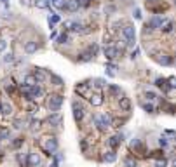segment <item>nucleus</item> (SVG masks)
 <instances>
[{"label":"nucleus","instance_id":"obj_1","mask_svg":"<svg viewBox=\"0 0 176 167\" xmlns=\"http://www.w3.org/2000/svg\"><path fill=\"white\" fill-rule=\"evenodd\" d=\"M120 33H122V39L126 40V44L131 47V45H134L136 42V30L133 24H124L122 30H120Z\"/></svg>","mask_w":176,"mask_h":167},{"label":"nucleus","instance_id":"obj_2","mask_svg":"<svg viewBox=\"0 0 176 167\" xmlns=\"http://www.w3.org/2000/svg\"><path fill=\"white\" fill-rule=\"evenodd\" d=\"M94 125H96V129H100V131H106V129L112 125V118H110L108 113L98 115V117H94Z\"/></svg>","mask_w":176,"mask_h":167},{"label":"nucleus","instance_id":"obj_3","mask_svg":"<svg viewBox=\"0 0 176 167\" xmlns=\"http://www.w3.org/2000/svg\"><path fill=\"white\" fill-rule=\"evenodd\" d=\"M61 105H63V96H58V94L51 96V98H49V101H47V106H49V110H51V111H54V113H58V111H59Z\"/></svg>","mask_w":176,"mask_h":167},{"label":"nucleus","instance_id":"obj_4","mask_svg":"<svg viewBox=\"0 0 176 167\" xmlns=\"http://www.w3.org/2000/svg\"><path fill=\"white\" fill-rule=\"evenodd\" d=\"M72 110H73V118H75V122H82L84 120V115H85V111H84V106L79 103V101H73L72 103Z\"/></svg>","mask_w":176,"mask_h":167},{"label":"nucleus","instance_id":"obj_5","mask_svg":"<svg viewBox=\"0 0 176 167\" xmlns=\"http://www.w3.org/2000/svg\"><path fill=\"white\" fill-rule=\"evenodd\" d=\"M44 150L47 151V155H52L54 151H58V138H47L44 141Z\"/></svg>","mask_w":176,"mask_h":167},{"label":"nucleus","instance_id":"obj_6","mask_svg":"<svg viewBox=\"0 0 176 167\" xmlns=\"http://www.w3.org/2000/svg\"><path fill=\"white\" fill-rule=\"evenodd\" d=\"M42 162V158L39 153H35V151H31V153H28V157H26V164H28V167H39Z\"/></svg>","mask_w":176,"mask_h":167},{"label":"nucleus","instance_id":"obj_7","mask_svg":"<svg viewBox=\"0 0 176 167\" xmlns=\"http://www.w3.org/2000/svg\"><path fill=\"white\" fill-rule=\"evenodd\" d=\"M65 26H66L68 31H73V33H82V31H85L84 26L79 23V21H66V23H65Z\"/></svg>","mask_w":176,"mask_h":167},{"label":"nucleus","instance_id":"obj_8","mask_svg":"<svg viewBox=\"0 0 176 167\" xmlns=\"http://www.w3.org/2000/svg\"><path fill=\"white\" fill-rule=\"evenodd\" d=\"M105 56L108 59H115L120 56V49L117 47V45H106L105 47Z\"/></svg>","mask_w":176,"mask_h":167},{"label":"nucleus","instance_id":"obj_9","mask_svg":"<svg viewBox=\"0 0 176 167\" xmlns=\"http://www.w3.org/2000/svg\"><path fill=\"white\" fill-rule=\"evenodd\" d=\"M155 58V61L160 65V66H169L171 63H173V59H171V56L169 54H164V52H160V54H157V56H154Z\"/></svg>","mask_w":176,"mask_h":167},{"label":"nucleus","instance_id":"obj_10","mask_svg":"<svg viewBox=\"0 0 176 167\" xmlns=\"http://www.w3.org/2000/svg\"><path fill=\"white\" fill-rule=\"evenodd\" d=\"M39 50V44L35 42V40H28L26 44H25V52L26 54H33V52H37Z\"/></svg>","mask_w":176,"mask_h":167},{"label":"nucleus","instance_id":"obj_11","mask_svg":"<svg viewBox=\"0 0 176 167\" xmlns=\"http://www.w3.org/2000/svg\"><path fill=\"white\" fill-rule=\"evenodd\" d=\"M0 113L4 115V117H9L10 113H12V105L10 103H0Z\"/></svg>","mask_w":176,"mask_h":167},{"label":"nucleus","instance_id":"obj_12","mask_svg":"<svg viewBox=\"0 0 176 167\" xmlns=\"http://www.w3.org/2000/svg\"><path fill=\"white\" fill-rule=\"evenodd\" d=\"M65 9L70 10V12H77V10L80 9V5H79V2H77V0H66Z\"/></svg>","mask_w":176,"mask_h":167},{"label":"nucleus","instance_id":"obj_13","mask_svg":"<svg viewBox=\"0 0 176 167\" xmlns=\"http://www.w3.org/2000/svg\"><path fill=\"white\" fill-rule=\"evenodd\" d=\"M120 141H122V134H117V136H112V138L108 139V146L110 148H114V151H115V148L120 145Z\"/></svg>","mask_w":176,"mask_h":167},{"label":"nucleus","instance_id":"obj_14","mask_svg":"<svg viewBox=\"0 0 176 167\" xmlns=\"http://www.w3.org/2000/svg\"><path fill=\"white\" fill-rule=\"evenodd\" d=\"M45 122H47L49 125H52V127H56V125L61 122V117H59L58 113H52V115H49V117L45 118Z\"/></svg>","mask_w":176,"mask_h":167},{"label":"nucleus","instance_id":"obj_15","mask_svg":"<svg viewBox=\"0 0 176 167\" xmlns=\"http://www.w3.org/2000/svg\"><path fill=\"white\" fill-rule=\"evenodd\" d=\"M162 23H164V18H160V16H154V18L150 19L148 28H160V26H162Z\"/></svg>","mask_w":176,"mask_h":167},{"label":"nucleus","instance_id":"obj_16","mask_svg":"<svg viewBox=\"0 0 176 167\" xmlns=\"http://www.w3.org/2000/svg\"><path fill=\"white\" fill-rule=\"evenodd\" d=\"M89 101H91L93 106H100V105L103 103V96H101V92H94L93 96L89 98Z\"/></svg>","mask_w":176,"mask_h":167},{"label":"nucleus","instance_id":"obj_17","mask_svg":"<svg viewBox=\"0 0 176 167\" xmlns=\"http://www.w3.org/2000/svg\"><path fill=\"white\" fill-rule=\"evenodd\" d=\"M28 91H30V96H31V99H37V98H40L42 96V91L40 89V85H33V87H28Z\"/></svg>","mask_w":176,"mask_h":167},{"label":"nucleus","instance_id":"obj_18","mask_svg":"<svg viewBox=\"0 0 176 167\" xmlns=\"http://www.w3.org/2000/svg\"><path fill=\"white\" fill-rule=\"evenodd\" d=\"M119 106H120V110H124V111H129L131 110V101L127 98H124V96H120V99H119Z\"/></svg>","mask_w":176,"mask_h":167},{"label":"nucleus","instance_id":"obj_19","mask_svg":"<svg viewBox=\"0 0 176 167\" xmlns=\"http://www.w3.org/2000/svg\"><path fill=\"white\" fill-rule=\"evenodd\" d=\"M115 160H117V153L112 151V150H110V151H106V153L103 155V162H106V164H114Z\"/></svg>","mask_w":176,"mask_h":167},{"label":"nucleus","instance_id":"obj_20","mask_svg":"<svg viewBox=\"0 0 176 167\" xmlns=\"http://www.w3.org/2000/svg\"><path fill=\"white\" fill-rule=\"evenodd\" d=\"M37 84H39V82H37V79H35L33 75H26L23 85H25V87H33V85H37Z\"/></svg>","mask_w":176,"mask_h":167},{"label":"nucleus","instance_id":"obj_21","mask_svg":"<svg viewBox=\"0 0 176 167\" xmlns=\"http://www.w3.org/2000/svg\"><path fill=\"white\" fill-rule=\"evenodd\" d=\"M173 26H175V24H173V21H164L160 28H162L164 33H171V31H173Z\"/></svg>","mask_w":176,"mask_h":167},{"label":"nucleus","instance_id":"obj_22","mask_svg":"<svg viewBox=\"0 0 176 167\" xmlns=\"http://www.w3.org/2000/svg\"><path fill=\"white\" fill-rule=\"evenodd\" d=\"M124 166L126 167H138V160H136V158H133V157H126Z\"/></svg>","mask_w":176,"mask_h":167},{"label":"nucleus","instance_id":"obj_23","mask_svg":"<svg viewBox=\"0 0 176 167\" xmlns=\"http://www.w3.org/2000/svg\"><path fill=\"white\" fill-rule=\"evenodd\" d=\"M35 7L37 9H47L49 7V0H35Z\"/></svg>","mask_w":176,"mask_h":167},{"label":"nucleus","instance_id":"obj_24","mask_svg":"<svg viewBox=\"0 0 176 167\" xmlns=\"http://www.w3.org/2000/svg\"><path fill=\"white\" fill-rule=\"evenodd\" d=\"M59 21H61V16H59V14H51V18H49V24H51V26L58 24Z\"/></svg>","mask_w":176,"mask_h":167},{"label":"nucleus","instance_id":"obj_25","mask_svg":"<svg viewBox=\"0 0 176 167\" xmlns=\"http://www.w3.org/2000/svg\"><path fill=\"white\" fill-rule=\"evenodd\" d=\"M110 94H112V96H122V91H120V87H119V85H114V84H112V85H110Z\"/></svg>","mask_w":176,"mask_h":167},{"label":"nucleus","instance_id":"obj_26","mask_svg":"<svg viewBox=\"0 0 176 167\" xmlns=\"http://www.w3.org/2000/svg\"><path fill=\"white\" fill-rule=\"evenodd\" d=\"M56 40H58V44H68V33H59Z\"/></svg>","mask_w":176,"mask_h":167},{"label":"nucleus","instance_id":"obj_27","mask_svg":"<svg viewBox=\"0 0 176 167\" xmlns=\"http://www.w3.org/2000/svg\"><path fill=\"white\" fill-rule=\"evenodd\" d=\"M9 136H10L9 129H5V127H0V139H9Z\"/></svg>","mask_w":176,"mask_h":167},{"label":"nucleus","instance_id":"obj_28","mask_svg":"<svg viewBox=\"0 0 176 167\" xmlns=\"http://www.w3.org/2000/svg\"><path fill=\"white\" fill-rule=\"evenodd\" d=\"M4 89H5V91H7L9 94H12V92H14V85L10 84L9 80H5V82H4Z\"/></svg>","mask_w":176,"mask_h":167},{"label":"nucleus","instance_id":"obj_29","mask_svg":"<svg viewBox=\"0 0 176 167\" xmlns=\"http://www.w3.org/2000/svg\"><path fill=\"white\" fill-rule=\"evenodd\" d=\"M65 4H66V0H56V2H52V5L56 9H65Z\"/></svg>","mask_w":176,"mask_h":167},{"label":"nucleus","instance_id":"obj_30","mask_svg":"<svg viewBox=\"0 0 176 167\" xmlns=\"http://www.w3.org/2000/svg\"><path fill=\"white\" fill-rule=\"evenodd\" d=\"M145 98H146V99H150V101H155L159 96H157L155 92H152V91H146V92H145Z\"/></svg>","mask_w":176,"mask_h":167},{"label":"nucleus","instance_id":"obj_31","mask_svg":"<svg viewBox=\"0 0 176 167\" xmlns=\"http://www.w3.org/2000/svg\"><path fill=\"white\" fill-rule=\"evenodd\" d=\"M51 80L54 82V85H63V80L59 77H56V75H51Z\"/></svg>","mask_w":176,"mask_h":167},{"label":"nucleus","instance_id":"obj_32","mask_svg":"<svg viewBox=\"0 0 176 167\" xmlns=\"http://www.w3.org/2000/svg\"><path fill=\"white\" fill-rule=\"evenodd\" d=\"M94 82H96V84H94V87H96V89H100V91H101V87L105 85V80H103V79H98V80H94Z\"/></svg>","mask_w":176,"mask_h":167},{"label":"nucleus","instance_id":"obj_33","mask_svg":"<svg viewBox=\"0 0 176 167\" xmlns=\"http://www.w3.org/2000/svg\"><path fill=\"white\" fill-rule=\"evenodd\" d=\"M40 129V120H33L31 122V131H39Z\"/></svg>","mask_w":176,"mask_h":167},{"label":"nucleus","instance_id":"obj_34","mask_svg":"<svg viewBox=\"0 0 176 167\" xmlns=\"http://www.w3.org/2000/svg\"><path fill=\"white\" fill-rule=\"evenodd\" d=\"M143 108H145L148 113H154V111H155V108H154L152 105H148V103H143Z\"/></svg>","mask_w":176,"mask_h":167},{"label":"nucleus","instance_id":"obj_35","mask_svg":"<svg viewBox=\"0 0 176 167\" xmlns=\"http://www.w3.org/2000/svg\"><path fill=\"white\" fill-rule=\"evenodd\" d=\"M166 160H164V158H162V160H155V162H154V166L155 167H166Z\"/></svg>","mask_w":176,"mask_h":167},{"label":"nucleus","instance_id":"obj_36","mask_svg":"<svg viewBox=\"0 0 176 167\" xmlns=\"http://www.w3.org/2000/svg\"><path fill=\"white\" fill-rule=\"evenodd\" d=\"M167 84H169V87L176 89V77H169V79H167Z\"/></svg>","mask_w":176,"mask_h":167},{"label":"nucleus","instance_id":"obj_37","mask_svg":"<svg viewBox=\"0 0 176 167\" xmlns=\"http://www.w3.org/2000/svg\"><path fill=\"white\" fill-rule=\"evenodd\" d=\"M14 129H23V120H21V118L14 120Z\"/></svg>","mask_w":176,"mask_h":167},{"label":"nucleus","instance_id":"obj_38","mask_svg":"<svg viewBox=\"0 0 176 167\" xmlns=\"http://www.w3.org/2000/svg\"><path fill=\"white\" fill-rule=\"evenodd\" d=\"M28 111H30V113H35V111H37V105H35L33 101H30V106H28Z\"/></svg>","mask_w":176,"mask_h":167},{"label":"nucleus","instance_id":"obj_39","mask_svg":"<svg viewBox=\"0 0 176 167\" xmlns=\"http://www.w3.org/2000/svg\"><path fill=\"white\" fill-rule=\"evenodd\" d=\"M77 2H79V5H80V7H87V5L91 4V0H77Z\"/></svg>","mask_w":176,"mask_h":167},{"label":"nucleus","instance_id":"obj_40","mask_svg":"<svg viewBox=\"0 0 176 167\" xmlns=\"http://www.w3.org/2000/svg\"><path fill=\"white\" fill-rule=\"evenodd\" d=\"M5 49H7V42H5L4 39H0V52L5 50Z\"/></svg>","mask_w":176,"mask_h":167},{"label":"nucleus","instance_id":"obj_41","mask_svg":"<svg viewBox=\"0 0 176 167\" xmlns=\"http://www.w3.org/2000/svg\"><path fill=\"white\" fill-rule=\"evenodd\" d=\"M141 18H143L141 10H140V9H134V19H141Z\"/></svg>","mask_w":176,"mask_h":167},{"label":"nucleus","instance_id":"obj_42","mask_svg":"<svg viewBox=\"0 0 176 167\" xmlns=\"http://www.w3.org/2000/svg\"><path fill=\"white\" fill-rule=\"evenodd\" d=\"M159 141H160V145H162V146H167V145H169V141H167L166 136H162V138L159 139Z\"/></svg>","mask_w":176,"mask_h":167},{"label":"nucleus","instance_id":"obj_43","mask_svg":"<svg viewBox=\"0 0 176 167\" xmlns=\"http://www.w3.org/2000/svg\"><path fill=\"white\" fill-rule=\"evenodd\" d=\"M4 61H5V63H10V61H14V58H12V54H5V58H4Z\"/></svg>","mask_w":176,"mask_h":167},{"label":"nucleus","instance_id":"obj_44","mask_svg":"<svg viewBox=\"0 0 176 167\" xmlns=\"http://www.w3.org/2000/svg\"><path fill=\"white\" fill-rule=\"evenodd\" d=\"M49 167H58V158H56V157L52 158V162H51V166H49Z\"/></svg>","mask_w":176,"mask_h":167},{"label":"nucleus","instance_id":"obj_45","mask_svg":"<svg viewBox=\"0 0 176 167\" xmlns=\"http://www.w3.org/2000/svg\"><path fill=\"white\" fill-rule=\"evenodd\" d=\"M80 148H82V150H87V143H84L82 141V143H80Z\"/></svg>","mask_w":176,"mask_h":167},{"label":"nucleus","instance_id":"obj_46","mask_svg":"<svg viewBox=\"0 0 176 167\" xmlns=\"http://www.w3.org/2000/svg\"><path fill=\"white\" fill-rule=\"evenodd\" d=\"M21 4H23V5H28L30 2H28V0H21Z\"/></svg>","mask_w":176,"mask_h":167},{"label":"nucleus","instance_id":"obj_47","mask_svg":"<svg viewBox=\"0 0 176 167\" xmlns=\"http://www.w3.org/2000/svg\"><path fill=\"white\" fill-rule=\"evenodd\" d=\"M0 2H4V4H7V0H0Z\"/></svg>","mask_w":176,"mask_h":167},{"label":"nucleus","instance_id":"obj_48","mask_svg":"<svg viewBox=\"0 0 176 167\" xmlns=\"http://www.w3.org/2000/svg\"><path fill=\"white\" fill-rule=\"evenodd\" d=\"M91 2H96V0H91Z\"/></svg>","mask_w":176,"mask_h":167},{"label":"nucleus","instance_id":"obj_49","mask_svg":"<svg viewBox=\"0 0 176 167\" xmlns=\"http://www.w3.org/2000/svg\"><path fill=\"white\" fill-rule=\"evenodd\" d=\"M51 2H56V0H51Z\"/></svg>","mask_w":176,"mask_h":167},{"label":"nucleus","instance_id":"obj_50","mask_svg":"<svg viewBox=\"0 0 176 167\" xmlns=\"http://www.w3.org/2000/svg\"><path fill=\"white\" fill-rule=\"evenodd\" d=\"M150 2H152V0H150Z\"/></svg>","mask_w":176,"mask_h":167},{"label":"nucleus","instance_id":"obj_51","mask_svg":"<svg viewBox=\"0 0 176 167\" xmlns=\"http://www.w3.org/2000/svg\"><path fill=\"white\" fill-rule=\"evenodd\" d=\"M175 167H176V166H175Z\"/></svg>","mask_w":176,"mask_h":167}]
</instances>
